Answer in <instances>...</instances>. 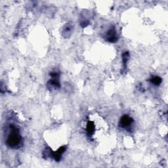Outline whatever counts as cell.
<instances>
[{
	"instance_id": "6da1fadb",
	"label": "cell",
	"mask_w": 168,
	"mask_h": 168,
	"mask_svg": "<svg viewBox=\"0 0 168 168\" xmlns=\"http://www.w3.org/2000/svg\"><path fill=\"white\" fill-rule=\"evenodd\" d=\"M11 132L7 139V144L11 148H16L18 147L21 142V137L18 133L16 127L10 125Z\"/></svg>"
},
{
	"instance_id": "7a4b0ae2",
	"label": "cell",
	"mask_w": 168,
	"mask_h": 168,
	"mask_svg": "<svg viewBox=\"0 0 168 168\" xmlns=\"http://www.w3.org/2000/svg\"><path fill=\"white\" fill-rule=\"evenodd\" d=\"M133 123V119L132 118L129 117L128 115H124L119 122V125H121L122 128H128Z\"/></svg>"
},
{
	"instance_id": "3957f363",
	"label": "cell",
	"mask_w": 168,
	"mask_h": 168,
	"mask_svg": "<svg viewBox=\"0 0 168 168\" xmlns=\"http://www.w3.org/2000/svg\"><path fill=\"white\" fill-rule=\"evenodd\" d=\"M117 37L116 36V32L114 29L110 30L107 33V40L110 42H115L117 40Z\"/></svg>"
},
{
	"instance_id": "277c9868",
	"label": "cell",
	"mask_w": 168,
	"mask_h": 168,
	"mask_svg": "<svg viewBox=\"0 0 168 168\" xmlns=\"http://www.w3.org/2000/svg\"><path fill=\"white\" fill-rule=\"evenodd\" d=\"M151 82H152V83L154 84L158 85H160V84H161L162 79L160 77L155 76V77H154L153 78H152Z\"/></svg>"
}]
</instances>
